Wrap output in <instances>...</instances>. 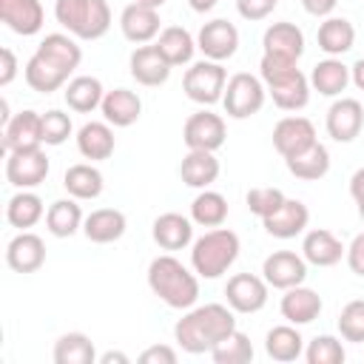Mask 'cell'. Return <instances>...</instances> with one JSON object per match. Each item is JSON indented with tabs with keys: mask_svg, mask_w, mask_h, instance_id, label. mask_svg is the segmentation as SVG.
I'll use <instances>...</instances> for the list:
<instances>
[{
	"mask_svg": "<svg viewBox=\"0 0 364 364\" xmlns=\"http://www.w3.org/2000/svg\"><path fill=\"white\" fill-rule=\"evenodd\" d=\"M233 330H236L233 307L210 301V304H202V307H191L173 324V338L185 353L199 355V353H210Z\"/></svg>",
	"mask_w": 364,
	"mask_h": 364,
	"instance_id": "1",
	"label": "cell"
},
{
	"mask_svg": "<svg viewBox=\"0 0 364 364\" xmlns=\"http://www.w3.org/2000/svg\"><path fill=\"white\" fill-rule=\"evenodd\" d=\"M148 287L173 310H191L199 299V279L176 256L165 253L148 264Z\"/></svg>",
	"mask_w": 364,
	"mask_h": 364,
	"instance_id": "2",
	"label": "cell"
},
{
	"mask_svg": "<svg viewBox=\"0 0 364 364\" xmlns=\"http://www.w3.org/2000/svg\"><path fill=\"white\" fill-rule=\"evenodd\" d=\"M239 250H242L239 236L219 225V228L202 233L193 242V247H191V267L202 279H219L239 259Z\"/></svg>",
	"mask_w": 364,
	"mask_h": 364,
	"instance_id": "3",
	"label": "cell"
},
{
	"mask_svg": "<svg viewBox=\"0 0 364 364\" xmlns=\"http://www.w3.org/2000/svg\"><path fill=\"white\" fill-rule=\"evenodd\" d=\"M54 17L77 40H100L111 28L105 0H54Z\"/></svg>",
	"mask_w": 364,
	"mask_h": 364,
	"instance_id": "4",
	"label": "cell"
},
{
	"mask_svg": "<svg viewBox=\"0 0 364 364\" xmlns=\"http://www.w3.org/2000/svg\"><path fill=\"white\" fill-rule=\"evenodd\" d=\"M264 97H267V88L259 77L247 74V71H239L228 80L225 85V97H222V105H225V114L233 117V119H247L253 114L262 111L264 105Z\"/></svg>",
	"mask_w": 364,
	"mask_h": 364,
	"instance_id": "5",
	"label": "cell"
},
{
	"mask_svg": "<svg viewBox=\"0 0 364 364\" xmlns=\"http://www.w3.org/2000/svg\"><path fill=\"white\" fill-rule=\"evenodd\" d=\"M225 85H228V71L222 68V63H213V60L193 63L182 77V88H185L188 100H193L199 105L222 102Z\"/></svg>",
	"mask_w": 364,
	"mask_h": 364,
	"instance_id": "6",
	"label": "cell"
},
{
	"mask_svg": "<svg viewBox=\"0 0 364 364\" xmlns=\"http://www.w3.org/2000/svg\"><path fill=\"white\" fill-rule=\"evenodd\" d=\"M225 136H228L225 119L208 108L191 114L182 128V142L188 145V151H219L225 145Z\"/></svg>",
	"mask_w": 364,
	"mask_h": 364,
	"instance_id": "7",
	"label": "cell"
},
{
	"mask_svg": "<svg viewBox=\"0 0 364 364\" xmlns=\"http://www.w3.org/2000/svg\"><path fill=\"white\" fill-rule=\"evenodd\" d=\"M51 165L48 156L40 148H26V151H9L6 159V179L9 185L20 188V191H31L37 185L46 182Z\"/></svg>",
	"mask_w": 364,
	"mask_h": 364,
	"instance_id": "8",
	"label": "cell"
},
{
	"mask_svg": "<svg viewBox=\"0 0 364 364\" xmlns=\"http://www.w3.org/2000/svg\"><path fill=\"white\" fill-rule=\"evenodd\" d=\"M196 48L205 54V60H213V63H222V60H230L239 48V28L222 17L205 23L196 34Z\"/></svg>",
	"mask_w": 364,
	"mask_h": 364,
	"instance_id": "9",
	"label": "cell"
},
{
	"mask_svg": "<svg viewBox=\"0 0 364 364\" xmlns=\"http://www.w3.org/2000/svg\"><path fill=\"white\" fill-rule=\"evenodd\" d=\"M264 282L276 290H290L296 284H304L307 279V259L293 250H276L262 264Z\"/></svg>",
	"mask_w": 364,
	"mask_h": 364,
	"instance_id": "10",
	"label": "cell"
},
{
	"mask_svg": "<svg viewBox=\"0 0 364 364\" xmlns=\"http://www.w3.org/2000/svg\"><path fill=\"white\" fill-rule=\"evenodd\" d=\"M267 287L270 284L253 273H236L228 279L225 296L233 313H259L267 304Z\"/></svg>",
	"mask_w": 364,
	"mask_h": 364,
	"instance_id": "11",
	"label": "cell"
},
{
	"mask_svg": "<svg viewBox=\"0 0 364 364\" xmlns=\"http://www.w3.org/2000/svg\"><path fill=\"white\" fill-rule=\"evenodd\" d=\"M316 142V125L307 117H284L273 128V148L287 159Z\"/></svg>",
	"mask_w": 364,
	"mask_h": 364,
	"instance_id": "12",
	"label": "cell"
},
{
	"mask_svg": "<svg viewBox=\"0 0 364 364\" xmlns=\"http://www.w3.org/2000/svg\"><path fill=\"white\" fill-rule=\"evenodd\" d=\"M6 264L14 273H37L46 264V242L31 230H20L6 245Z\"/></svg>",
	"mask_w": 364,
	"mask_h": 364,
	"instance_id": "13",
	"label": "cell"
},
{
	"mask_svg": "<svg viewBox=\"0 0 364 364\" xmlns=\"http://www.w3.org/2000/svg\"><path fill=\"white\" fill-rule=\"evenodd\" d=\"M128 68H131V77L145 85V88H156V85H165L168 77H171V63L162 57V51L154 46H139L131 60H128Z\"/></svg>",
	"mask_w": 364,
	"mask_h": 364,
	"instance_id": "14",
	"label": "cell"
},
{
	"mask_svg": "<svg viewBox=\"0 0 364 364\" xmlns=\"http://www.w3.org/2000/svg\"><path fill=\"white\" fill-rule=\"evenodd\" d=\"M364 125V108L353 97H341L327 108V134L336 142H353L361 134Z\"/></svg>",
	"mask_w": 364,
	"mask_h": 364,
	"instance_id": "15",
	"label": "cell"
},
{
	"mask_svg": "<svg viewBox=\"0 0 364 364\" xmlns=\"http://www.w3.org/2000/svg\"><path fill=\"white\" fill-rule=\"evenodd\" d=\"M43 145V114L20 111L3 125V148L6 151H26Z\"/></svg>",
	"mask_w": 364,
	"mask_h": 364,
	"instance_id": "16",
	"label": "cell"
},
{
	"mask_svg": "<svg viewBox=\"0 0 364 364\" xmlns=\"http://www.w3.org/2000/svg\"><path fill=\"white\" fill-rule=\"evenodd\" d=\"M0 20L23 37H31L43 28L46 23V11L40 6V0H0Z\"/></svg>",
	"mask_w": 364,
	"mask_h": 364,
	"instance_id": "17",
	"label": "cell"
},
{
	"mask_svg": "<svg viewBox=\"0 0 364 364\" xmlns=\"http://www.w3.org/2000/svg\"><path fill=\"white\" fill-rule=\"evenodd\" d=\"M264 88H267V94L273 97V102L282 111H301L310 102V80L299 68L282 74L279 80L267 82Z\"/></svg>",
	"mask_w": 364,
	"mask_h": 364,
	"instance_id": "18",
	"label": "cell"
},
{
	"mask_svg": "<svg viewBox=\"0 0 364 364\" xmlns=\"http://www.w3.org/2000/svg\"><path fill=\"white\" fill-rule=\"evenodd\" d=\"M307 222H310V210H307V205L301 199H284L276 213L262 219L264 230L270 236H276V239H293V236L304 233Z\"/></svg>",
	"mask_w": 364,
	"mask_h": 364,
	"instance_id": "19",
	"label": "cell"
},
{
	"mask_svg": "<svg viewBox=\"0 0 364 364\" xmlns=\"http://www.w3.org/2000/svg\"><path fill=\"white\" fill-rule=\"evenodd\" d=\"M344 253H347V247L341 245V239H338L333 230L316 228V230H307V233H304L301 256L307 259V264H316V267H333V264L341 262Z\"/></svg>",
	"mask_w": 364,
	"mask_h": 364,
	"instance_id": "20",
	"label": "cell"
},
{
	"mask_svg": "<svg viewBox=\"0 0 364 364\" xmlns=\"http://www.w3.org/2000/svg\"><path fill=\"white\" fill-rule=\"evenodd\" d=\"M119 28H122L125 40L145 46L159 34V11L151 6H142V3H131L119 14Z\"/></svg>",
	"mask_w": 364,
	"mask_h": 364,
	"instance_id": "21",
	"label": "cell"
},
{
	"mask_svg": "<svg viewBox=\"0 0 364 364\" xmlns=\"http://www.w3.org/2000/svg\"><path fill=\"white\" fill-rule=\"evenodd\" d=\"M151 236L162 250H185L193 242V219H188L182 213H173V210L162 213V216L154 219Z\"/></svg>",
	"mask_w": 364,
	"mask_h": 364,
	"instance_id": "22",
	"label": "cell"
},
{
	"mask_svg": "<svg viewBox=\"0 0 364 364\" xmlns=\"http://www.w3.org/2000/svg\"><path fill=\"white\" fill-rule=\"evenodd\" d=\"M262 46H264V54H276V57H287L299 63V57L304 54V31L296 23L282 20V23L267 26Z\"/></svg>",
	"mask_w": 364,
	"mask_h": 364,
	"instance_id": "23",
	"label": "cell"
},
{
	"mask_svg": "<svg viewBox=\"0 0 364 364\" xmlns=\"http://www.w3.org/2000/svg\"><path fill=\"white\" fill-rule=\"evenodd\" d=\"M102 117L108 125L114 128H128L139 119L142 114V100L136 91H128V88H114V91H105L102 97V105H100Z\"/></svg>",
	"mask_w": 364,
	"mask_h": 364,
	"instance_id": "24",
	"label": "cell"
},
{
	"mask_svg": "<svg viewBox=\"0 0 364 364\" xmlns=\"http://www.w3.org/2000/svg\"><path fill=\"white\" fill-rule=\"evenodd\" d=\"M125 228H128V219H125V213L117 210V208H97V210H91V213L85 216V222H82L85 239H88V242H97V245H108V242L122 239Z\"/></svg>",
	"mask_w": 364,
	"mask_h": 364,
	"instance_id": "25",
	"label": "cell"
},
{
	"mask_svg": "<svg viewBox=\"0 0 364 364\" xmlns=\"http://www.w3.org/2000/svg\"><path fill=\"white\" fill-rule=\"evenodd\" d=\"M279 310H282V316H284L290 324H296V327H299V324H310V321H316L318 313H321V296H318L316 290L304 287V284H296V287L284 290Z\"/></svg>",
	"mask_w": 364,
	"mask_h": 364,
	"instance_id": "26",
	"label": "cell"
},
{
	"mask_svg": "<svg viewBox=\"0 0 364 364\" xmlns=\"http://www.w3.org/2000/svg\"><path fill=\"white\" fill-rule=\"evenodd\" d=\"M37 54L46 57L51 65H57L60 71H65L68 77L82 63V48L77 46V40L71 34H46L43 43L37 46Z\"/></svg>",
	"mask_w": 364,
	"mask_h": 364,
	"instance_id": "27",
	"label": "cell"
},
{
	"mask_svg": "<svg viewBox=\"0 0 364 364\" xmlns=\"http://www.w3.org/2000/svg\"><path fill=\"white\" fill-rule=\"evenodd\" d=\"M114 148H117V139H114V131L108 122H85L77 131V151L91 162L108 159L114 154Z\"/></svg>",
	"mask_w": 364,
	"mask_h": 364,
	"instance_id": "28",
	"label": "cell"
},
{
	"mask_svg": "<svg viewBox=\"0 0 364 364\" xmlns=\"http://www.w3.org/2000/svg\"><path fill=\"white\" fill-rule=\"evenodd\" d=\"M284 165H287V171H290L296 179L316 182V179H324L327 171H330V151H327V145H321V142L316 139V142H313L310 148H304L301 154L287 156Z\"/></svg>",
	"mask_w": 364,
	"mask_h": 364,
	"instance_id": "29",
	"label": "cell"
},
{
	"mask_svg": "<svg viewBox=\"0 0 364 364\" xmlns=\"http://www.w3.org/2000/svg\"><path fill=\"white\" fill-rule=\"evenodd\" d=\"M219 159L213 156V151H188V156L179 165V176L188 188H199L205 191L208 185H213L219 179Z\"/></svg>",
	"mask_w": 364,
	"mask_h": 364,
	"instance_id": "30",
	"label": "cell"
},
{
	"mask_svg": "<svg viewBox=\"0 0 364 364\" xmlns=\"http://www.w3.org/2000/svg\"><path fill=\"white\" fill-rule=\"evenodd\" d=\"M63 97H65V105H68L71 111H77V114H91L94 108L102 105L105 88H102V82H100L97 77L82 74V77H74V80L65 82Z\"/></svg>",
	"mask_w": 364,
	"mask_h": 364,
	"instance_id": "31",
	"label": "cell"
},
{
	"mask_svg": "<svg viewBox=\"0 0 364 364\" xmlns=\"http://www.w3.org/2000/svg\"><path fill=\"white\" fill-rule=\"evenodd\" d=\"M350 82V65H344L338 57H327L313 65L310 71V85L321 97H338Z\"/></svg>",
	"mask_w": 364,
	"mask_h": 364,
	"instance_id": "32",
	"label": "cell"
},
{
	"mask_svg": "<svg viewBox=\"0 0 364 364\" xmlns=\"http://www.w3.org/2000/svg\"><path fill=\"white\" fill-rule=\"evenodd\" d=\"M82 222H85V216H82V208L77 205L74 196H71V199H57V202H51L48 210H46V228H48V233L57 236V239L74 236V233L82 228Z\"/></svg>",
	"mask_w": 364,
	"mask_h": 364,
	"instance_id": "33",
	"label": "cell"
},
{
	"mask_svg": "<svg viewBox=\"0 0 364 364\" xmlns=\"http://www.w3.org/2000/svg\"><path fill=\"white\" fill-rule=\"evenodd\" d=\"M316 40H318V48H321L327 57H341V54H347V51L353 48V43H355V28H353V23L344 20V17H327V20L318 26Z\"/></svg>",
	"mask_w": 364,
	"mask_h": 364,
	"instance_id": "34",
	"label": "cell"
},
{
	"mask_svg": "<svg viewBox=\"0 0 364 364\" xmlns=\"http://www.w3.org/2000/svg\"><path fill=\"white\" fill-rule=\"evenodd\" d=\"M63 188L74 199H97L102 193V188H105V179H102L100 168H94L91 162H77V165H71L65 171Z\"/></svg>",
	"mask_w": 364,
	"mask_h": 364,
	"instance_id": "35",
	"label": "cell"
},
{
	"mask_svg": "<svg viewBox=\"0 0 364 364\" xmlns=\"http://www.w3.org/2000/svg\"><path fill=\"white\" fill-rule=\"evenodd\" d=\"M156 48L162 51V57H165L171 65H185V63L193 60L196 40L191 37L188 28H182V26H168V28L159 31Z\"/></svg>",
	"mask_w": 364,
	"mask_h": 364,
	"instance_id": "36",
	"label": "cell"
},
{
	"mask_svg": "<svg viewBox=\"0 0 364 364\" xmlns=\"http://www.w3.org/2000/svg\"><path fill=\"white\" fill-rule=\"evenodd\" d=\"M23 74H26L28 88L37 91V94H51V91H57V88H63V85L68 82V74L60 71L57 65H51V63H48L46 57H40L37 51L28 57Z\"/></svg>",
	"mask_w": 364,
	"mask_h": 364,
	"instance_id": "37",
	"label": "cell"
},
{
	"mask_svg": "<svg viewBox=\"0 0 364 364\" xmlns=\"http://www.w3.org/2000/svg\"><path fill=\"white\" fill-rule=\"evenodd\" d=\"M264 353L273 361H296L304 353V338L296 327L290 324H279L273 330H267L264 336Z\"/></svg>",
	"mask_w": 364,
	"mask_h": 364,
	"instance_id": "38",
	"label": "cell"
},
{
	"mask_svg": "<svg viewBox=\"0 0 364 364\" xmlns=\"http://www.w3.org/2000/svg\"><path fill=\"white\" fill-rule=\"evenodd\" d=\"M51 358H54V364H94L97 350L85 333H65L54 341Z\"/></svg>",
	"mask_w": 364,
	"mask_h": 364,
	"instance_id": "39",
	"label": "cell"
},
{
	"mask_svg": "<svg viewBox=\"0 0 364 364\" xmlns=\"http://www.w3.org/2000/svg\"><path fill=\"white\" fill-rule=\"evenodd\" d=\"M46 208H43V199L31 191H17L9 205H6V219L11 228H20V230H28L34 228L40 219H43Z\"/></svg>",
	"mask_w": 364,
	"mask_h": 364,
	"instance_id": "40",
	"label": "cell"
},
{
	"mask_svg": "<svg viewBox=\"0 0 364 364\" xmlns=\"http://www.w3.org/2000/svg\"><path fill=\"white\" fill-rule=\"evenodd\" d=\"M191 219L202 228H219L228 219V199L216 191H199L191 202Z\"/></svg>",
	"mask_w": 364,
	"mask_h": 364,
	"instance_id": "41",
	"label": "cell"
},
{
	"mask_svg": "<svg viewBox=\"0 0 364 364\" xmlns=\"http://www.w3.org/2000/svg\"><path fill=\"white\" fill-rule=\"evenodd\" d=\"M210 358L216 364H247L253 361V344L242 330H233L210 350Z\"/></svg>",
	"mask_w": 364,
	"mask_h": 364,
	"instance_id": "42",
	"label": "cell"
},
{
	"mask_svg": "<svg viewBox=\"0 0 364 364\" xmlns=\"http://www.w3.org/2000/svg\"><path fill=\"white\" fill-rule=\"evenodd\" d=\"M338 333L344 341L361 344L364 341V299H353L338 313Z\"/></svg>",
	"mask_w": 364,
	"mask_h": 364,
	"instance_id": "43",
	"label": "cell"
},
{
	"mask_svg": "<svg viewBox=\"0 0 364 364\" xmlns=\"http://www.w3.org/2000/svg\"><path fill=\"white\" fill-rule=\"evenodd\" d=\"M344 355L347 353L336 336H316L304 350L307 364H341Z\"/></svg>",
	"mask_w": 364,
	"mask_h": 364,
	"instance_id": "44",
	"label": "cell"
},
{
	"mask_svg": "<svg viewBox=\"0 0 364 364\" xmlns=\"http://www.w3.org/2000/svg\"><path fill=\"white\" fill-rule=\"evenodd\" d=\"M284 199H287V196H284L279 188H250V191H247V196H245V202H247L250 213H256L259 219H264V216L276 213V210L282 208V202H284Z\"/></svg>",
	"mask_w": 364,
	"mask_h": 364,
	"instance_id": "45",
	"label": "cell"
},
{
	"mask_svg": "<svg viewBox=\"0 0 364 364\" xmlns=\"http://www.w3.org/2000/svg\"><path fill=\"white\" fill-rule=\"evenodd\" d=\"M71 131H74L71 117L63 114L60 108H51L43 114V142L46 145H63L71 136Z\"/></svg>",
	"mask_w": 364,
	"mask_h": 364,
	"instance_id": "46",
	"label": "cell"
},
{
	"mask_svg": "<svg viewBox=\"0 0 364 364\" xmlns=\"http://www.w3.org/2000/svg\"><path fill=\"white\" fill-rule=\"evenodd\" d=\"M279 6V0H236V11L239 17L256 23V20H264L267 14H273V9Z\"/></svg>",
	"mask_w": 364,
	"mask_h": 364,
	"instance_id": "47",
	"label": "cell"
},
{
	"mask_svg": "<svg viewBox=\"0 0 364 364\" xmlns=\"http://www.w3.org/2000/svg\"><path fill=\"white\" fill-rule=\"evenodd\" d=\"M139 361L142 364H176V350L168 344H154L139 353Z\"/></svg>",
	"mask_w": 364,
	"mask_h": 364,
	"instance_id": "48",
	"label": "cell"
},
{
	"mask_svg": "<svg viewBox=\"0 0 364 364\" xmlns=\"http://www.w3.org/2000/svg\"><path fill=\"white\" fill-rule=\"evenodd\" d=\"M344 256H347L350 270H353L355 276H364V233L353 236V242H350V247H347Z\"/></svg>",
	"mask_w": 364,
	"mask_h": 364,
	"instance_id": "49",
	"label": "cell"
},
{
	"mask_svg": "<svg viewBox=\"0 0 364 364\" xmlns=\"http://www.w3.org/2000/svg\"><path fill=\"white\" fill-rule=\"evenodd\" d=\"M0 60H3V65H0V85L6 88L17 77V57H14V51L9 46H3L0 48Z\"/></svg>",
	"mask_w": 364,
	"mask_h": 364,
	"instance_id": "50",
	"label": "cell"
},
{
	"mask_svg": "<svg viewBox=\"0 0 364 364\" xmlns=\"http://www.w3.org/2000/svg\"><path fill=\"white\" fill-rule=\"evenodd\" d=\"M350 196H353V202L358 205V216L364 219V168H358V171L350 176Z\"/></svg>",
	"mask_w": 364,
	"mask_h": 364,
	"instance_id": "51",
	"label": "cell"
},
{
	"mask_svg": "<svg viewBox=\"0 0 364 364\" xmlns=\"http://www.w3.org/2000/svg\"><path fill=\"white\" fill-rule=\"evenodd\" d=\"M336 6H338V0H301V9L313 17H330Z\"/></svg>",
	"mask_w": 364,
	"mask_h": 364,
	"instance_id": "52",
	"label": "cell"
},
{
	"mask_svg": "<svg viewBox=\"0 0 364 364\" xmlns=\"http://www.w3.org/2000/svg\"><path fill=\"white\" fill-rule=\"evenodd\" d=\"M350 82H353L355 88H361V91H364V57H361V60H355V63L350 65Z\"/></svg>",
	"mask_w": 364,
	"mask_h": 364,
	"instance_id": "53",
	"label": "cell"
},
{
	"mask_svg": "<svg viewBox=\"0 0 364 364\" xmlns=\"http://www.w3.org/2000/svg\"><path fill=\"white\" fill-rule=\"evenodd\" d=\"M97 361H100V364H128V355L119 353V350H108V353H102Z\"/></svg>",
	"mask_w": 364,
	"mask_h": 364,
	"instance_id": "54",
	"label": "cell"
},
{
	"mask_svg": "<svg viewBox=\"0 0 364 364\" xmlns=\"http://www.w3.org/2000/svg\"><path fill=\"white\" fill-rule=\"evenodd\" d=\"M188 6H191L193 11H199V14H205V11H210V9L216 6V0H188Z\"/></svg>",
	"mask_w": 364,
	"mask_h": 364,
	"instance_id": "55",
	"label": "cell"
},
{
	"mask_svg": "<svg viewBox=\"0 0 364 364\" xmlns=\"http://www.w3.org/2000/svg\"><path fill=\"white\" fill-rule=\"evenodd\" d=\"M134 3H142V6H151V9H159V6H165V0H134Z\"/></svg>",
	"mask_w": 364,
	"mask_h": 364,
	"instance_id": "56",
	"label": "cell"
}]
</instances>
